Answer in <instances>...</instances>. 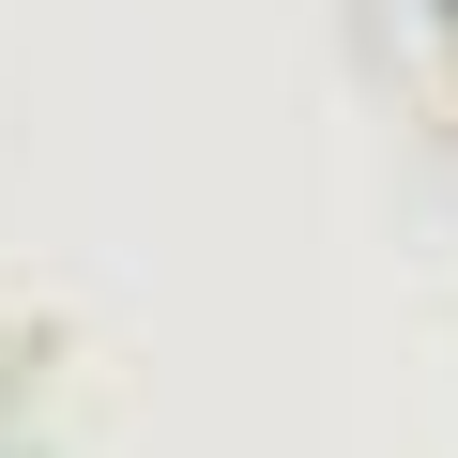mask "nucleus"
Masks as SVG:
<instances>
[{
	"label": "nucleus",
	"instance_id": "1",
	"mask_svg": "<svg viewBox=\"0 0 458 458\" xmlns=\"http://www.w3.org/2000/svg\"><path fill=\"white\" fill-rule=\"evenodd\" d=\"M443 16H458V0H443Z\"/></svg>",
	"mask_w": 458,
	"mask_h": 458
}]
</instances>
